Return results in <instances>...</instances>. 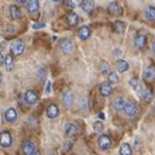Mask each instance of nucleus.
<instances>
[{"label": "nucleus", "mask_w": 155, "mask_h": 155, "mask_svg": "<svg viewBox=\"0 0 155 155\" xmlns=\"http://www.w3.org/2000/svg\"><path fill=\"white\" fill-rule=\"evenodd\" d=\"M141 97H142V99H143L146 103H150V102L153 101V93H151V90H150L149 87L143 89L141 91Z\"/></svg>", "instance_id": "obj_25"}, {"label": "nucleus", "mask_w": 155, "mask_h": 155, "mask_svg": "<svg viewBox=\"0 0 155 155\" xmlns=\"http://www.w3.org/2000/svg\"><path fill=\"white\" fill-rule=\"evenodd\" d=\"M2 80H3V76H2V73H0V84H2Z\"/></svg>", "instance_id": "obj_41"}, {"label": "nucleus", "mask_w": 155, "mask_h": 155, "mask_svg": "<svg viewBox=\"0 0 155 155\" xmlns=\"http://www.w3.org/2000/svg\"><path fill=\"white\" fill-rule=\"evenodd\" d=\"M124 112H125V115L129 116V117H136V116L138 115V112H140V107L134 102H127L125 108H124Z\"/></svg>", "instance_id": "obj_1"}, {"label": "nucleus", "mask_w": 155, "mask_h": 155, "mask_svg": "<svg viewBox=\"0 0 155 155\" xmlns=\"http://www.w3.org/2000/svg\"><path fill=\"white\" fill-rule=\"evenodd\" d=\"M80 22V17L77 13H74V12H71V13H68L67 15V24H68V26H71V28H74L77 26Z\"/></svg>", "instance_id": "obj_12"}, {"label": "nucleus", "mask_w": 155, "mask_h": 155, "mask_svg": "<svg viewBox=\"0 0 155 155\" xmlns=\"http://www.w3.org/2000/svg\"><path fill=\"white\" fill-rule=\"evenodd\" d=\"M90 34H91V30H90V28L87 26V25H82V26L78 29V37H80V39H82V41L89 39Z\"/></svg>", "instance_id": "obj_14"}, {"label": "nucleus", "mask_w": 155, "mask_h": 155, "mask_svg": "<svg viewBox=\"0 0 155 155\" xmlns=\"http://www.w3.org/2000/svg\"><path fill=\"white\" fill-rule=\"evenodd\" d=\"M25 52V43L22 41H16L11 46V54L12 56H21Z\"/></svg>", "instance_id": "obj_2"}, {"label": "nucleus", "mask_w": 155, "mask_h": 155, "mask_svg": "<svg viewBox=\"0 0 155 155\" xmlns=\"http://www.w3.org/2000/svg\"><path fill=\"white\" fill-rule=\"evenodd\" d=\"M125 104H127V101L124 98H116L114 103H112V106H114V108L116 111H119V112H121V111H124V108H125Z\"/></svg>", "instance_id": "obj_15"}, {"label": "nucleus", "mask_w": 155, "mask_h": 155, "mask_svg": "<svg viewBox=\"0 0 155 155\" xmlns=\"http://www.w3.org/2000/svg\"><path fill=\"white\" fill-rule=\"evenodd\" d=\"M4 65H5V69L8 72H12L13 71V67H15V60H13V56L9 54L7 55L5 59H4Z\"/></svg>", "instance_id": "obj_22"}, {"label": "nucleus", "mask_w": 155, "mask_h": 155, "mask_svg": "<svg viewBox=\"0 0 155 155\" xmlns=\"http://www.w3.org/2000/svg\"><path fill=\"white\" fill-rule=\"evenodd\" d=\"M42 28H45V24H43V22H39V24H34V25H33V29H35V30H38V29H42Z\"/></svg>", "instance_id": "obj_35"}, {"label": "nucleus", "mask_w": 155, "mask_h": 155, "mask_svg": "<svg viewBox=\"0 0 155 155\" xmlns=\"http://www.w3.org/2000/svg\"><path fill=\"white\" fill-rule=\"evenodd\" d=\"M145 15H146V18L149 21H155V7H153V5L147 7Z\"/></svg>", "instance_id": "obj_27"}, {"label": "nucleus", "mask_w": 155, "mask_h": 155, "mask_svg": "<svg viewBox=\"0 0 155 155\" xmlns=\"http://www.w3.org/2000/svg\"><path fill=\"white\" fill-rule=\"evenodd\" d=\"M116 68L120 73H125L127 71H129V63L127 60H123V59H119L116 61Z\"/></svg>", "instance_id": "obj_19"}, {"label": "nucleus", "mask_w": 155, "mask_h": 155, "mask_svg": "<svg viewBox=\"0 0 155 155\" xmlns=\"http://www.w3.org/2000/svg\"><path fill=\"white\" fill-rule=\"evenodd\" d=\"M81 8H82V11L86 12V13H90L94 7H95V4H94V2H89V0H85V2H81Z\"/></svg>", "instance_id": "obj_23"}, {"label": "nucleus", "mask_w": 155, "mask_h": 155, "mask_svg": "<svg viewBox=\"0 0 155 155\" xmlns=\"http://www.w3.org/2000/svg\"><path fill=\"white\" fill-rule=\"evenodd\" d=\"M129 85H130L132 87L136 90V91L141 93V84H140V81L137 80V78H134V77H132V78L129 80Z\"/></svg>", "instance_id": "obj_29"}, {"label": "nucleus", "mask_w": 155, "mask_h": 155, "mask_svg": "<svg viewBox=\"0 0 155 155\" xmlns=\"http://www.w3.org/2000/svg\"><path fill=\"white\" fill-rule=\"evenodd\" d=\"M21 150H22V153H24L25 155H33L34 153L37 151V150H35V145H34L30 140H25V141L22 142Z\"/></svg>", "instance_id": "obj_7"}, {"label": "nucleus", "mask_w": 155, "mask_h": 155, "mask_svg": "<svg viewBox=\"0 0 155 155\" xmlns=\"http://www.w3.org/2000/svg\"><path fill=\"white\" fill-rule=\"evenodd\" d=\"M151 50H153V54L155 55V42L153 43V48H151Z\"/></svg>", "instance_id": "obj_38"}, {"label": "nucleus", "mask_w": 155, "mask_h": 155, "mask_svg": "<svg viewBox=\"0 0 155 155\" xmlns=\"http://www.w3.org/2000/svg\"><path fill=\"white\" fill-rule=\"evenodd\" d=\"M99 71H101V73H103V74H110V65H108V63L104 61V60H102V61L99 63Z\"/></svg>", "instance_id": "obj_28"}, {"label": "nucleus", "mask_w": 155, "mask_h": 155, "mask_svg": "<svg viewBox=\"0 0 155 155\" xmlns=\"http://www.w3.org/2000/svg\"><path fill=\"white\" fill-rule=\"evenodd\" d=\"M33 155H42V154H41V153H39V151H35V153H34V154H33Z\"/></svg>", "instance_id": "obj_40"}, {"label": "nucleus", "mask_w": 155, "mask_h": 155, "mask_svg": "<svg viewBox=\"0 0 155 155\" xmlns=\"http://www.w3.org/2000/svg\"><path fill=\"white\" fill-rule=\"evenodd\" d=\"M46 74H47V72H46V68L45 67H42L38 69V80L42 82V80H45L46 78Z\"/></svg>", "instance_id": "obj_32"}, {"label": "nucleus", "mask_w": 155, "mask_h": 155, "mask_svg": "<svg viewBox=\"0 0 155 155\" xmlns=\"http://www.w3.org/2000/svg\"><path fill=\"white\" fill-rule=\"evenodd\" d=\"M72 146H73L72 142H71V141H67L65 143H64V147H63V150H64V151H69V150L72 149Z\"/></svg>", "instance_id": "obj_33"}, {"label": "nucleus", "mask_w": 155, "mask_h": 155, "mask_svg": "<svg viewBox=\"0 0 155 155\" xmlns=\"http://www.w3.org/2000/svg\"><path fill=\"white\" fill-rule=\"evenodd\" d=\"M93 129L95 132H98V133H101L103 129H104V125H103V123L102 121H99V120H97V121H94L93 123Z\"/></svg>", "instance_id": "obj_31"}, {"label": "nucleus", "mask_w": 155, "mask_h": 155, "mask_svg": "<svg viewBox=\"0 0 155 155\" xmlns=\"http://www.w3.org/2000/svg\"><path fill=\"white\" fill-rule=\"evenodd\" d=\"M143 80L146 82H153L155 80V71L153 68H146L143 71Z\"/></svg>", "instance_id": "obj_20"}, {"label": "nucleus", "mask_w": 155, "mask_h": 155, "mask_svg": "<svg viewBox=\"0 0 155 155\" xmlns=\"http://www.w3.org/2000/svg\"><path fill=\"white\" fill-rule=\"evenodd\" d=\"M119 154L120 155H132V147L130 145L124 142V143L120 145V149H119Z\"/></svg>", "instance_id": "obj_24"}, {"label": "nucleus", "mask_w": 155, "mask_h": 155, "mask_svg": "<svg viewBox=\"0 0 155 155\" xmlns=\"http://www.w3.org/2000/svg\"><path fill=\"white\" fill-rule=\"evenodd\" d=\"M12 143H13V137H12V134L9 132H3L0 133V146L4 149H8L11 147Z\"/></svg>", "instance_id": "obj_3"}, {"label": "nucleus", "mask_w": 155, "mask_h": 155, "mask_svg": "<svg viewBox=\"0 0 155 155\" xmlns=\"http://www.w3.org/2000/svg\"><path fill=\"white\" fill-rule=\"evenodd\" d=\"M73 101H74V95H73L72 91H67L63 95V102H64V104L65 106H71L73 103Z\"/></svg>", "instance_id": "obj_26"}, {"label": "nucleus", "mask_w": 155, "mask_h": 155, "mask_svg": "<svg viewBox=\"0 0 155 155\" xmlns=\"http://www.w3.org/2000/svg\"><path fill=\"white\" fill-rule=\"evenodd\" d=\"M46 115L48 119H55L58 117L59 115V107L55 104V103H51V104H48V107L46 108Z\"/></svg>", "instance_id": "obj_10"}, {"label": "nucleus", "mask_w": 155, "mask_h": 155, "mask_svg": "<svg viewBox=\"0 0 155 155\" xmlns=\"http://www.w3.org/2000/svg\"><path fill=\"white\" fill-rule=\"evenodd\" d=\"M64 4H65V5L69 8V9H74V7H76V3L74 2H65Z\"/></svg>", "instance_id": "obj_34"}, {"label": "nucleus", "mask_w": 155, "mask_h": 155, "mask_svg": "<svg viewBox=\"0 0 155 155\" xmlns=\"http://www.w3.org/2000/svg\"><path fill=\"white\" fill-rule=\"evenodd\" d=\"M60 50H61L63 54H71L74 50V42L69 38H65V39L60 42Z\"/></svg>", "instance_id": "obj_5"}, {"label": "nucleus", "mask_w": 155, "mask_h": 155, "mask_svg": "<svg viewBox=\"0 0 155 155\" xmlns=\"http://www.w3.org/2000/svg\"><path fill=\"white\" fill-rule=\"evenodd\" d=\"M38 99H39V97H38L37 91H34V90H28L26 93L24 94V101L26 104H35V103L38 102Z\"/></svg>", "instance_id": "obj_6"}, {"label": "nucleus", "mask_w": 155, "mask_h": 155, "mask_svg": "<svg viewBox=\"0 0 155 155\" xmlns=\"http://www.w3.org/2000/svg\"><path fill=\"white\" fill-rule=\"evenodd\" d=\"M98 146L102 150H108L112 147V140L110 138L108 134H101L98 138Z\"/></svg>", "instance_id": "obj_4"}, {"label": "nucleus", "mask_w": 155, "mask_h": 155, "mask_svg": "<svg viewBox=\"0 0 155 155\" xmlns=\"http://www.w3.org/2000/svg\"><path fill=\"white\" fill-rule=\"evenodd\" d=\"M99 91H101V94L103 97H110L111 94H112V85L108 84V82H104L101 85V87H99Z\"/></svg>", "instance_id": "obj_16"}, {"label": "nucleus", "mask_w": 155, "mask_h": 155, "mask_svg": "<svg viewBox=\"0 0 155 155\" xmlns=\"http://www.w3.org/2000/svg\"><path fill=\"white\" fill-rule=\"evenodd\" d=\"M4 59H5V56H4V55L0 52V67H2L3 64H4Z\"/></svg>", "instance_id": "obj_36"}, {"label": "nucleus", "mask_w": 155, "mask_h": 155, "mask_svg": "<svg viewBox=\"0 0 155 155\" xmlns=\"http://www.w3.org/2000/svg\"><path fill=\"white\" fill-rule=\"evenodd\" d=\"M77 133H78V128H77L76 124L73 123H69L65 125V136L67 138H73V137L77 136Z\"/></svg>", "instance_id": "obj_9"}, {"label": "nucleus", "mask_w": 155, "mask_h": 155, "mask_svg": "<svg viewBox=\"0 0 155 155\" xmlns=\"http://www.w3.org/2000/svg\"><path fill=\"white\" fill-rule=\"evenodd\" d=\"M9 16L12 20H18L22 16V12H21V8H18L17 5H11L9 7Z\"/></svg>", "instance_id": "obj_17"}, {"label": "nucleus", "mask_w": 155, "mask_h": 155, "mask_svg": "<svg viewBox=\"0 0 155 155\" xmlns=\"http://www.w3.org/2000/svg\"><path fill=\"white\" fill-rule=\"evenodd\" d=\"M28 11L29 13H37L39 11V2L38 0H31V2H28Z\"/></svg>", "instance_id": "obj_21"}, {"label": "nucleus", "mask_w": 155, "mask_h": 155, "mask_svg": "<svg viewBox=\"0 0 155 155\" xmlns=\"http://www.w3.org/2000/svg\"><path fill=\"white\" fill-rule=\"evenodd\" d=\"M4 119H5L7 123H15L17 120V112L15 108H8L4 112Z\"/></svg>", "instance_id": "obj_13"}, {"label": "nucleus", "mask_w": 155, "mask_h": 155, "mask_svg": "<svg viewBox=\"0 0 155 155\" xmlns=\"http://www.w3.org/2000/svg\"><path fill=\"white\" fill-rule=\"evenodd\" d=\"M119 82V74L116 72H110L108 74V84H117Z\"/></svg>", "instance_id": "obj_30"}, {"label": "nucleus", "mask_w": 155, "mask_h": 155, "mask_svg": "<svg viewBox=\"0 0 155 155\" xmlns=\"http://www.w3.org/2000/svg\"><path fill=\"white\" fill-rule=\"evenodd\" d=\"M50 90H51V82L47 84V93H50Z\"/></svg>", "instance_id": "obj_37"}, {"label": "nucleus", "mask_w": 155, "mask_h": 155, "mask_svg": "<svg viewBox=\"0 0 155 155\" xmlns=\"http://www.w3.org/2000/svg\"><path fill=\"white\" fill-rule=\"evenodd\" d=\"M112 28H114V31L115 33H117V34H123L124 31H125V29H127V24L124 22V21H115L114 25H112Z\"/></svg>", "instance_id": "obj_18"}, {"label": "nucleus", "mask_w": 155, "mask_h": 155, "mask_svg": "<svg viewBox=\"0 0 155 155\" xmlns=\"http://www.w3.org/2000/svg\"><path fill=\"white\" fill-rule=\"evenodd\" d=\"M107 11H108V13L112 15V16H121L123 15V8L116 2H111L108 4V7H107Z\"/></svg>", "instance_id": "obj_8"}, {"label": "nucleus", "mask_w": 155, "mask_h": 155, "mask_svg": "<svg viewBox=\"0 0 155 155\" xmlns=\"http://www.w3.org/2000/svg\"><path fill=\"white\" fill-rule=\"evenodd\" d=\"M99 117H101V119H104V117H106V116H104V115H103V114H99Z\"/></svg>", "instance_id": "obj_39"}, {"label": "nucleus", "mask_w": 155, "mask_h": 155, "mask_svg": "<svg viewBox=\"0 0 155 155\" xmlns=\"http://www.w3.org/2000/svg\"><path fill=\"white\" fill-rule=\"evenodd\" d=\"M134 45H136L137 48L143 50L146 47V45H147V37H146L145 34H138V35H136Z\"/></svg>", "instance_id": "obj_11"}]
</instances>
